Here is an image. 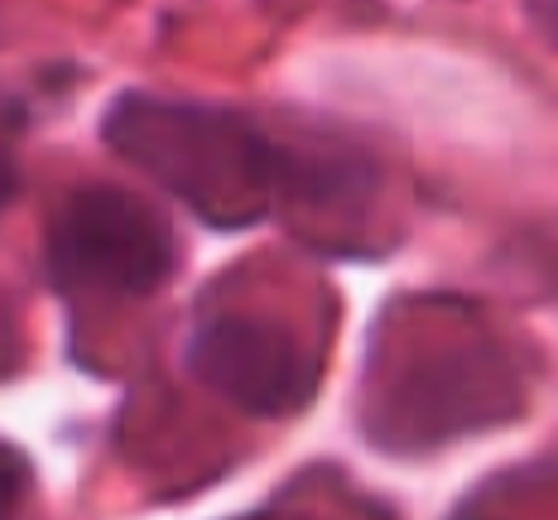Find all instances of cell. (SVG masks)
Listing matches in <instances>:
<instances>
[{
	"label": "cell",
	"mask_w": 558,
	"mask_h": 520,
	"mask_svg": "<svg viewBox=\"0 0 558 520\" xmlns=\"http://www.w3.org/2000/svg\"><path fill=\"white\" fill-rule=\"evenodd\" d=\"M101 141L217 231H246L275 207L279 145L246 111L121 92L101 116Z\"/></svg>",
	"instance_id": "1"
},
{
	"label": "cell",
	"mask_w": 558,
	"mask_h": 520,
	"mask_svg": "<svg viewBox=\"0 0 558 520\" xmlns=\"http://www.w3.org/2000/svg\"><path fill=\"white\" fill-rule=\"evenodd\" d=\"M179 241L145 198L111 183H87L58 207L49 227V275L58 289L155 294L173 275Z\"/></svg>",
	"instance_id": "2"
},
{
	"label": "cell",
	"mask_w": 558,
	"mask_h": 520,
	"mask_svg": "<svg viewBox=\"0 0 558 520\" xmlns=\"http://www.w3.org/2000/svg\"><path fill=\"white\" fill-rule=\"evenodd\" d=\"M189 366L207 390L260 420L299 414L318 390V356L294 328L255 314H217L189 338Z\"/></svg>",
	"instance_id": "3"
},
{
	"label": "cell",
	"mask_w": 558,
	"mask_h": 520,
	"mask_svg": "<svg viewBox=\"0 0 558 520\" xmlns=\"http://www.w3.org/2000/svg\"><path fill=\"white\" fill-rule=\"evenodd\" d=\"M376 189H380V173L366 155H356V149H308V155H294V149L279 145L275 203L284 198L289 213L304 217L308 227H328L332 231L328 246L342 251V256H347L342 227H362L356 217H366Z\"/></svg>",
	"instance_id": "4"
},
{
	"label": "cell",
	"mask_w": 558,
	"mask_h": 520,
	"mask_svg": "<svg viewBox=\"0 0 558 520\" xmlns=\"http://www.w3.org/2000/svg\"><path fill=\"white\" fill-rule=\"evenodd\" d=\"M29 482H34L29 458L20 454L15 444H5V438H0V520H10V516L20 511V501H25Z\"/></svg>",
	"instance_id": "5"
},
{
	"label": "cell",
	"mask_w": 558,
	"mask_h": 520,
	"mask_svg": "<svg viewBox=\"0 0 558 520\" xmlns=\"http://www.w3.org/2000/svg\"><path fill=\"white\" fill-rule=\"evenodd\" d=\"M15 145H10V135L0 131V207L10 203V193H15Z\"/></svg>",
	"instance_id": "6"
}]
</instances>
